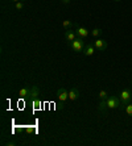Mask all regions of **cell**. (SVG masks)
<instances>
[{"label": "cell", "mask_w": 132, "mask_h": 146, "mask_svg": "<svg viewBox=\"0 0 132 146\" xmlns=\"http://www.w3.org/2000/svg\"><path fill=\"white\" fill-rule=\"evenodd\" d=\"M70 46H71V50L75 51V53H83L85 50V46H86V44H85L83 38L81 37H77L75 40L70 44Z\"/></svg>", "instance_id": "1"}, {"label": "cell", "mask_w": 132, "mask_h": 146, "mask_svg": "<svg viewBox=\"0 0 132 146\" xmlns=\"http://www.w3.org/2000/svg\"><path fill=\"white\" fill-rule=\"evenodd\" d=\"M120 103H122V106H120V108L124 109V107L127 106V104H129L131 103V99H132V91L131 90H123L122 92H120Z\"/></svg>", "instance_id": "2"}, {"label": "cell", "mask_w": 132, "mask_h": 146, "mask_svg": "<svg viewBox=\"0 0 132 146\" xmlns=\"http://www.w3.org/2000/svg\"><path fill=\"white\" fill-rule=\"evenodd\" d=\"M57 99H58V102L61 103V108H63L65 102L69 99V91H67L66 88H63V87L58 88L57 90Z\"/></svg>", "instance_id": "3"}, {"label": "cell", "mask_w": 132, "mask_h": 146, "mask_svg": "<svg viewBox=\"0 0 132 146\" xmlns=\"http://www.w3.org/2000/svg\"><path fill=\"white\" fill-rule=\"evenodd\" d=\"M106 102H107L108 109H116V108H120V106H122L120 99H118L116 96H108L106 99Z\"/></svg>", "instance_id": "4"}, {"label": "cell", "mask_w": 132, "mask_h": 146, "mask_svg": "<svg viewBox=\"0 0 132 146\" xmlns=\"http://www.w3.org/2000/svg\"><path fill=\"white\" fill-rule=\"evenodd\" d=\"M94 46H95V49H97L98 51H104L106 49H107V46H108V44H107V41L106 40H102V38H98V40H95L94 41Z\"/></svg>", "instance_id": "5"}, {"label": "cell", "mask_w": 132, "mask_h": 146, "mask_svg": "<svg viewBox=\"0 0 132 146\" xmlns=\"http://www.w3.org/2000/svg\"><path fill=\"white\" fill-rule=\"evenodd\" d=\"M75 33H77V36L78 37H81V38H86V37H89V34H90V32L87 31L85 27H81V25H78V24H75Z\"/></svg>", "instance_id": "6"}, {"label": "cell", "mask_w": 132, "mask_h": 146, "mask_svg": "<svg viewBox=\"0 0 132 146\" xmlns=\"http://www.w3.org/2000/svg\"><path fill=\"white\" fill-rule=\"evenodd\" d=\"M78 37L77 36V33H75V31H71V29H66V32H65V40L67 41V44H71L75 38Z\"/></svg>", "instance_id": "7"}, {"label": "cell", "mask_w": 132, "mask_h": 146, "mask_svg": "<svg viewBox=\"0 0 132 146\" xmlns=\"http://www.w3.org/2000/svg\"><path fill=\"white\" fill-rule=\"evenodd\" d=\"M81 96V92L78 88H75V87H73V88L69 91V100H71V102H75V100H78Z\"/></svg>", "instance_id": "8"}, {"label": "cell", "mask_w": 132, "mask_h": 146, "mask_svg": "<svg viewBox=\"0 0 132 146\" xmlns=\"http://www.w3.org/2000/svg\"><path fill=\"white\" fill-rule=\"evenodd\" d=\"M95 46L94 44H86V46H85V50H83V54L86 55V57H91V55L95 53Z\"/></svg>", "instance_id": "9"}, {"label": "cell", "mask_w": 132, "mask_h": 146, "mask_svg": "<svg viewBox=\"0 0 132 146\" xmlns=\"http://www.w3.org/2000/svg\"><path fill=\"white\" fill-rule=\"evenodd\" d=\"M31 92H32V87L29 88V87H24V88H21L20 91H19V98L21 99H27L31 96Z\"/></svg>", "instance_id": "10"}, {"label": "cell", "mask_w": 132, "mask_h": 146, "mask_svg": "<svg viewBox=\"0 0 132 146\" xmlns=\"http://www.w3.org/2000/svg\"><path fill=\"white\" fill-rule=\"evenodd\" d=\"M107 109H108L107 102H106V100H101V102H99V106H98V111H99V112L106 113V111H107Z\"/></svg>", "instance_id": "11"}, {"label": "cell", "mask_w": 132, "mask_h": 146, "mask_svg": "<svg viewBox=\"0 0 132 146\" xmlns=\"http://www.w3.org/2000/svg\"><path fill=\"white\" fill-rule=\"evenodd\" d=\"M38 95H40V90H38V87L37 86H33L32 87V92H31V100H33V99H36V98H38Z\"/></svg>", "instance_id": "12"}, {"label": "cell", "mask_w": 132, "mask_h": 146, "mask_svg": "<svg viewBox=\"0 0 132 146\" xmlns=\"http://www.w3.org/2000/svg\"><path fill=\"white\" fill-rule=\"evenodd\" d=\"M62 27L65 29H71L73 27H75V23H73V21H70V20H65V21H62Z\"/></svg>", "instance_id": "13"}, {"label": "cell", "mask_w": 132, "mask_h": 146, "mask_svg": "<svg viewBox=\"0 0 132 146\" xmlns=\"http://www.w3.org/2000/svg\"><path fill=\"white\" fill-rule=\"evenodd\" d=\"M32 104H33V108L35 109H38L40 108V106H41V100H40L38 98H36V99L32 100Z\"/></svg>", "instance_id": "14"}, {"label": "cell", "mask_w": 132, "mask_h": 146, "mask_svg": "<svg viewBox=\"0 0 132 146\" xmlns=\"http://www.w3.org/2000/svg\"><path fill=\"white\" fill-rule=\"evenodd\" d=\"M102 29L101 28H95V29H93V32H91V34H93V37H99L102 34Z\"/></svg>", "instance_id": "15"}, {"label": "cell", "mask_w": 132, "mask_h": 146, "mask_svg": "<svg viewBox=\"0 0 132 146\" xmlns=\"http://www.w3.org/2000/svg\"><path fill=\"white\" fill-rule=\"evenodd\" d=\"M124 111L128 116H132V103H129V104H127V106L124 107Z\"/></svg>", "instance_id": "16"}, {"label": "cell", "mask_w": 132, "mask_h": 146, "mask_svg": "<svg viewBox=\"0 0 132 146\" xmlns=\"http://www.w3.org/2000/svg\"><path fill=\"white\" fill-rule=\"evenodd\" d=\"M107 98H108L107 92L104 91V90H101V91H99V99H101V100H106Z\"/></svg>", "instance_id": "17"}, {"label": "cell", "mask_w": 132, "mask_h": 146, "mask_svg": "<svg viewBox=\"0 0 132 146\" xmlns=\"http://www.w3.org/2000/svg\"><path fill=\"white\" fill-rule=\"evenodd\" d=\"M15 7H16V9L20 11L24 8V1H17V3H15Z\"/></svg>", "instance_id": "18"}, {"label": "cell", "mask_w": 132, "mask_h": 146, "mask_svg": "<svg viewBox=\"0 0 132 146\" xmlns=\"http://www.w3.org/2000/svg\"><path fill=\"white\" fill-rule=\"evenodd\" d=\"M5 145H7V146H15V145H16V142H7Z\"/></svg>", "instance_id": "19"}, {"label": "cell", "mask_w": 132, "mask_h": 146, "mask_svg": "<svg viewBox=\"0 0 132 146\" xmlns=\"http://www.w3.org/2000/svg\"><path fill=\"white\" fill-rule=\"evenodd\" d=\"M61 1H62L63 4H69L70 1H71V0H61Z\"/></svg>", "instance_id": "20"}, {"label": "cell", "mask_w": 132, "mask_h": 146, "mask_svg": "<svg viewBox=\"0 0 132 146\" xmlns=\"http://www.w3.org/2000/svg\"><path fill=\"white\" fill-rule=\"evenodd\" d=\"M13 3H17V1H25V0H12Z\"/></svg>", "instance_id": "21"}, {"label": "cell", "mask_w": 132, "mask_h": 146, "mask_svg": "<svg viewBox=\"0 0 132 146\" xmlns=\"http://www.w3.org/2000/svg\"><path fill=\"white\" fill-rule=\"evenodd\" d=\"M114 1H122V0H114Z\"/></svg>", "instance_id": "22"}]
</instances>
